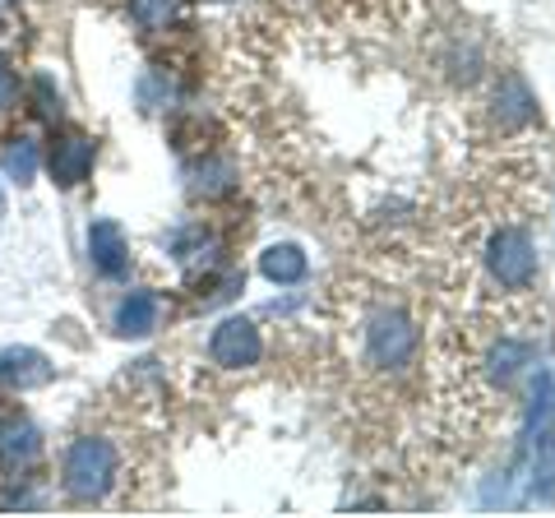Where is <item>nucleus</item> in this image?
Here are the masks:
<instances>
[{"instance_id": "2", "label": "nucleus", "mask_w": 555, "mask_h": 518, "mask_svg": "<svg viewBox=\"0 0 555 518\" xmlns=\"http://www.w3.org/2000/svg\"><path fill=\"white\" fill-rule=\"evenodd\" d=\"M112 477H116V449L98 436H83L69 444L65 454V495L75 505H93L112 491Z\"/></svg>"}, {"instance_id": "14", "label": "nucleus", "mask_w": 555, "mask_h": 518, "mask_svg": "<svg viewBox=\"0 0 555 518\" xmlns=\"http://www.w3.org/2000/svg\"><path fill=\"white\" fill-rule=\"evenodd\" d=\"M181 10V0H130V14L139 28H167V20Z\"/></svg>"}, {"instance_id": "10", "label": "nucleus", "mask_w": 555, "mask_h": 518, "mask_svg": "<svg viewBox=\"0 0 555 518\" xmlns=\"http://www.w3.org/2000/svg\"><path fill=\"white\" fill-rule=\"evenodd\" d=\"M38 454H42V444H38V430H33L28 422L0 426V468L20 472V468H28V463L38 458Z\"/></svg>"}, {"instance_id": "12", "label": "nucleus", "mask_w": 555, "mask_h": 518, "mask_svg": "<svg viewBox=\"0 0 555 518\" xmlns=\"http://www.w3.org/2000/svg\"><path fill=\"white\" fill-rule=\"evenodd\" d=\"M495 112L505 126H524V120H532V93H528V83L524 79H505L500 83V93H495Z\"/></svg>"}, {"instance_id": "4", "label": "nucleus", "mask_w": 555, "mask_h": 518, "mask_svg": "<svg viewBox=\"0 0 555 518\" xmlns=\"http://www.w3.org/2000/svg\"><path fill=\"white\" fill-rule=\"evenodd\" d=\"M416 352V329L408 315H398V310H379V315L366 324V357L375 361V366H408Z\"/></svg>"}, {"instance_id": "9", "label": "nucleus", "mask_w": 555, "mask_h": 518, "mask_svg": "<svg viewBox=\"0 0 555 518\" xmlns=\"http://www.w3.org/2000/svg\"><path fill=\"white\" fill-rule=\"evenodd\" d=\"M158 297L153 292H130L126 301H120L116 310V334H126V338H144L158 329Z\"/></svg>"}, {"instance_id": "3", "label": "nucleus", "mask_w": 555, "mask_h": 518, "mask_svg": "<svg viewBox=\"0 0 555 518\" xmlns=\"http://www.w3.org/2000/svg\"><path fill=\"white\" fill-rule=\"evenodd\" d=\"M491 273H495V283L500 287H528L532 283V273H537V246H532V236L524 228H500L491 236Z\"/></svg>"}, {"instance_id": "7", "label": "nucleus", "mask_w": 555, "mask_h": 518, "mask_svg": "<svg viewBox=\"0 0 555 518\" xmlns=\"http://www.w3.org/2000/svg\"><path fill=\"white\" fill-rule=\"evenodd\" d=\"M93 144L83 140V134H69V140H56L51 144V177H56V185H79L83 177L93 171Z\"/></svg>"}, {"instance_id": "6", "label": "nucleus", "mask_w": 555, "mask_h": 518, "mask_svg": "<svg viewBox=\"0 0 555 518\" xmlns=\"http://www.w3.org/2000/svg\"><path fill=\"white\" fill-rule=\"evenodd\" d=\"M89 255H93V269L102 273V279H120V273L130 269L126 232H120L112 218H98L89 228Z\"/></svg>"}, {"instance_id": "5", "label": "nucleus", "mask_w": 555, "mask_h": 518, "mask_svg": "<svg viewBox=\"0 0 555 518\" xmlns=\"http://www.w3.org/2000/svg\"><path fill=\"white\" fill-rule=\"evenodd\" d=\"M259 352H264V342H259V329L250 320H222L214 329V338H208V357H214L218 366H228V371L255 366Z\"/></svg>"}, {"instance_id": "8", "label": "nucleus", "mask_w": 555, "mask_h": 518, "mask_svg": "<svg viewBox=\"0 0 555 518\" xmlns=\"http://www.w3.org/2000/svg\"><path fill=\"white\" fill-rule=\"evenodd\" d=\"M0 379H5L10 389H38L51 379V366H47V357L33 348H5L0 352Z\"/></svg>"}, {"instance_id": "11", "label": "nucleus", "mask_w": 555, "mask_h": 518, "mask_svg": "<svg viewBox=\"0 0 555 518\" xmlns=\"http://www.w3.org/2000/svg\"><path fill=\"white\" fill-rule=\"evenodd\" d=\"M259 273L269 283H301L306 279V255L297 246H269L259 255Z\"/></svg>"}, {"instance_id": "13", "label": "nucleus", "mask_w": 555, "mask_h": 518, "mask_svg": "<svg viewBox=\"0 0 555 518\" xmlns=\"http://www.w3.org/2000/svg\"><path fill=\"white\" fill-rule=\"evenodd\" d=\"M5 171L20 185H28L33 181V171H38V148H33V140H10V148H5Z\"/></svg>"}, {"instance_id": "16", "label": "nucleus", "mask_w": 555, "mask_h": 518, "mask_svg": "<svg viewBox=\"0 0 555 518\" xmlns=\"http://www.w3.org/2000/svg\"><path fill=\"white\" fill-rule=\"evenodd\" d=\"M0 28H5V24H0Z\"/></svg>"}, {"instance_id": "1", "label": "nucleus", "mask_w": 555, "mask_h": 518, "mask_svg": "<svg viewBox=\"0 0 555 518\" xmlns=\"http://www.w3.org/2000/svg\"><path fill=\"white\" fill-rule=\"evenodd\" d=\"M518 500H551L555 495V366L532 375V407L528 430L514 463Z\"/></svg>"}, {"instance_id": "15", "label": "nucleus", "mask_w": 555, "mask_h": 518, "mask_svg": "<svg viewBox=\"0 0 555 518\" xmlns=\"http://www.w3.org/2000/svg\"><path fill=\"white\" fill-rule=\"evenodd\" d=\"M14 98H20V75L10 70V61H0V112H10Z\"/></svg>"}]
</instances>
